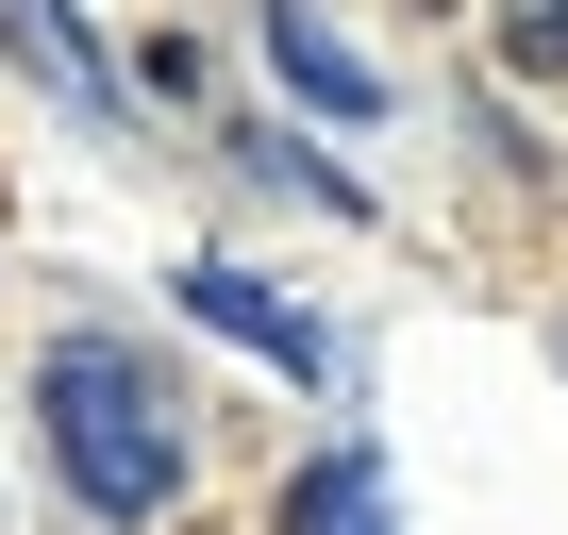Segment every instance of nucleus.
I'll return each instance as SVG.
<instances>
[{
	"label": "nucleus",
	"instance_id": "20e7f679",
	"mask_svg": "<svg viewBox=\"0 0 568 535\" xmlns=\"http://www.w3.org/2000/svg\"><path fill=\"white\" fill-rule=\"evenodd\" d=\"M284 535H402V502H385L368 452H318L302 485H284Z\"/></svg>",
	"mask_w": 568,
	"mask_h": 535
},
{
	"label": "nucleus",
	"instance_id": "39448f33",
	"mask_svg": "<svg viewBox=\"0 0 568 535\" xmlns=\"http://www.w3.org/2000/svg\"><path fill=\"white\" fill-rule=\"evenodd\" d=\"M501 51H518V68H568V0H518V18H501Z\"/></svg>",
	"mask_w": 568,
	"mask_h": 535
},
{
	"label": "nucleus",
	"instance_id": "7ed1b4c3",
	"mask_svg": "<svg viewBox=\"0 0 568 535\" xmlns=\"http://www.w3.org/2000/svg\"><path fill=\"white\" fill-rule=\"evenodd\" d=\"M267 68L302 84L318 118H368V101H385V68H368V51H352L335 18H318V0H267Z\"/></svg>",
	"mask_w": 568,
	"mask_h": 535
},
{
	"label": "nucleus",
	"instance_id": "f257e3e1",
	"mask_svg": "<svg viewBox=\"0 0 568 535\" xmlns=\"http://www.w3.org/2000/svg\"><path fill=\"white\" fill-rule=\"evenodd\" d=\"M34 418H51V468L84 518H168L184 502V402L134 335H51L34 352Z\"/></svg>",
	"mask_w": 568,
	"mask_h": 535
},
{
	"label": "nucleus",
	"instance_id": "f03ea898",
	"mask_svg": "<svg viewBox=\"0 0 568 535\" xmlns=\"http://www.w3.org/2000/svg\"><path fill=\"white\" fill-rule=\"evenodd\" d=\"M184 319H217V335H234V352H267L284 385H318V369H335V335L284 302L267 268H234V251H201V268H184Z\"/></svg>",
	"mask_w": 568,
	"mask_h": 535
}]
</instances>
